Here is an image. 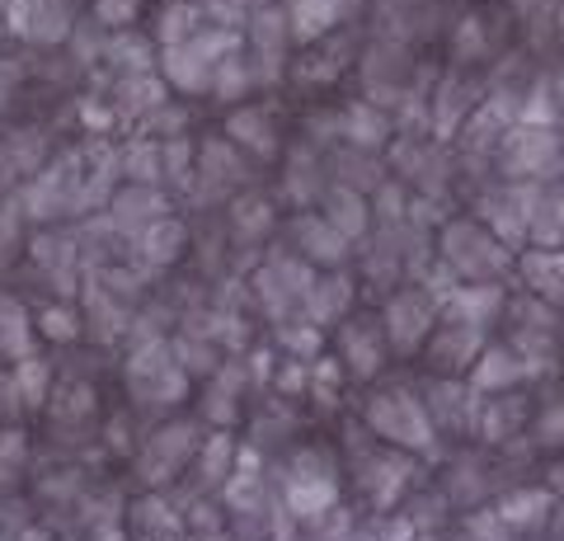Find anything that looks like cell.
I'll list each match as a JSON object with an SVG mask.
<instances>
[{
  "label": "cell",
  "mask_w": 564,
  "mask_h": 541,
  "mask_svg": "<svg viewBox=\"0 0 564 541\" xmlns=\"http://www.w3.org/2000/svg\"><path fill=\"white\" fill-rule=\"evenodd\" d=\"M545 509H551V495L527 490V495H513V499L503 504V518H508V522H532V518H541Z\"/></svg>",
  "instance_id": "3957f363"
},
{
  "label": "cell",
  "mask_w": 564,
  "mask_h": 541,
  "mask_svg": "<svg viewBox=\"0 0 564 541\" xmlns=\"http://www.w3.org/2000/svg\"><path fill=\"white\" fill-rule=\"evenodd\" d=\"M104 20H128V0H109V6H104Z\"/></svg>",
  "instance_id": "277c9868"
},
{
  "label": "cell",
  "mask_w": 564,
  "mask_h": 541,
  "mask_svg": "<svg viewBox=\"0 0 564 541\" xmlns=\"http://www.w3.org/2000/svg\"><path fill=\"white\" fill-rule=\"evenodd\" d=\"M372 424L377 433H386V439L395 443H410V447H429V414H423L410 396H381L372 405Z\"/></svg>",
  "instance_id": "6da1fadb"
},
{
  "label": "cell",
  "mask_w": 564,
  "mask_h": 541,
  "mask_svg": "<svg viewBox=\"0 0 564 541\" xmlns=\"http://www.w3.org/2000/svg\"><path fill=\"white\" fill-rule=\"evenodd\" d=\"M391 316H400V329H391L400 344H414L433 325V311H423V296H400V306H391Z\"/></svg>",
  "instance_id": "7a4b0ae2"
}]
</instances>
